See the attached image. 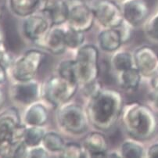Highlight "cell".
<instances>
[{
	"mask_svg": "<svg viewBox=\"0 0 158 158\" xmlns=\"http://www.w3.org/2000/svg\"><path fill=\"white\" fill-rule=\"evenodd\" d=\"M123 98L112 89H103L98 96L89 99L86 113L90 125L101 131L110 130L121 118Z\"/></svg>",
	"mask_w": 158,
	"mask_h": 158,
	"instance_id": "1",
	"label": "cell"
},
{
	"mask_svg": "<svg viewBox=\"0 0 158 158\" xmlns=\"http://www.w3.org/2000/svg\"><path fill=\"white\" fill-rule=\"evenodd\" d=\"M121 122L127 134L139 142L153 138L158 129V120L151 107L132 102L124 106Z\"/></svg>",
	"mask_w": 158,
	"mask_h": 158,
	"instance_id": "2",
	"label": "cell"
},
{
	"mask_svg": "<svg viewBox=\"0 0 158 158\" xmlns=\"http://www.w3.org/2000/svg\"><path fill=\"white\" fill-rule=\"evenodd\" d=\"M74 60L76 80L79 86L97 80L99 74V51L94 45H83L77 49Z\"/></svg>",
	"mask_w": 158,
	"mask_h": 158,
	"instance_id": "3",
	"label": "cell"
},
{
	"mask_svg": "<svg viewBox=\"0 0 158 158\" xmlns=\"http://www.w3.org/2000/svg\"><path fill=\"white\" fill-rule=\"evenodd\" d=\"M56 118L63 131L74 135L85 132L90 125L85 110L80 105L69 102L58 107Z\"/></svg>",
	"mask_w": 158,
	"mask_h": 158,
	"instance_id": "4",
	"label": "cell"
},
{
	"mask_svg": "<svg viewBox=\"0 0 158 158\" xmlns=\"http://www.w3.org/2000/svg\"><path fill=\"white\" fill-rule=\"evenodd\" d=\"M78 87L77 83L56 74L46 80L42 87V96L51 106L58 108L74 97Z\"/></svg>",
	"mask_w": 158,
	"mask_h": 158,
	"instance_id": "5",
	"label": "cell"
},
{
	"mask_svg": "<svg viewBox=\"0 0 158 158\" xmlns=\"http://www.w3.org/2000/svg\"><path fill=\"white\" fill-rule=\"evenodd\" d=\"M46 55L39 49H29L15 59L10 68L14 81H26L35 78Z\"/></svg>",
	"mask_w": 158,
	"mask_h": 158,
	"instance_id": "6",
	"label": "cell"
},
{
	"mask_svg": "<svg viewBox=\"0 0 158 158\" xmlns=\"http://www.w3.org/2000/svg\"><path fill=\"white\" fill-rule=\"evenodd\" d=\"M68 10V27L86 32L92 28L95 20L90 5L85 0H64Z\"/></svg>",
	"mask_w": 158,
	"mask_h": 158,
	"instance_id": "7",
	"label": "cell"
},
{
	"mask_svg": "<svg viewBox=\"0 0 158 158\" xmlns=\"http://www.w3.org/2000/svg\"><path fill=\"white\" fill-rule=\"evenodd\" d=\"M90 6L103 28H117L124 22L121 8L113 0H93Z\"/></svg>",
	"mask_w": 158,
	"mask_h": 158,
	"instance_id": "8",
	"label": "cell"
},
{
	"mask_svg": "<svg viewBox=\"0 0 158 158\" xmlns=\"http://www.w3.org/2000/svg\"><path fill=\"white\" fill-rule=\"evenodd\" d=\"M10 99L19 106H27L39 100L42 95V88L37 81H14L8 92Z\"/></svg>",
	"mask_w": 158,
	"mask_h": 158,
	"instance_id": "9",
	"label": "cell"
},
{
	"mask_svg": "<svg viewBox=\"0 0 158 158\" xmlns=\"http://www.w3.org/2000/svg\"><path fill=\"white\" fill-rule=\"evenodd\" d=\"M52 27L46 16L42 13L24 17L22 23V32L24 37L39 46Z\"/></svg>",
	"mask_w": 158,
	"mask_h": 158,
	"instance_id": "10",
	"label": "cell"
},
{
	"mask_svg": "<svg viewBox=\"0 0 158 158\" xmlns=\"http://www.w3.org/2000/svg\"><path fill=\"white\" fill-rule=\"evenodd\" d=\"M134 65L143 77H151L158 71V53L149 46L138 48L133 54Z\"/></svg>",
	"mask_w": 158,
	"mask_h": 158,
	"instance_id": "11",
	"label": "cell"
},
{
	"mask_svg": "<svg viewBox=\"0 0 158 158\" xmlns=\"http://www.w3.org/2000/svg\"><path fill=\"white\" fill-rule=\"evenodd\" d=\"M121 8L124 20L132 27L145 23L150 14L148 4L145 0H124Z\"/></svg>",
	"mask_w": 158,
	"mask_h": 158,
	"instance_id": "12",
	"label": "cell"
},
{
	"mask_svg": "<svg viewBox=\"0 0 158 158\" xmlns=\"http://www.w3.org/2000/svg\"><path fill=\"white\" fill-rule=\"evenodd\" d=\"M81 146L86 157H107V139L100 131H92L85 135Z\"/></svg>",
	"mask_w": 158,
	"mask_h": 158,
	"instance_id": "13",
	"label": "cell"
},
{
	"mask_svg": "<svg viewBox=\"0 0 158 158\" xmlns=\"http://www.w3.org/2000/svg\"><path fill=\"white\" fill-rule=\"evenodd\" d=\"M39 46L55 55L63 54L67 49L65 42V29L60 26H52Z\"/></svg>",
	"mask_w": 158,
	"mask_h": 158,
	"instance_id": "14",
	"label": "cell"
},
{
	"mask_svg": "<svg viewBox=\"0 0 158 158\" xmlns=\"http://www.w3.org/2000/svg\"><path fill=\"white\" fill-rule=\"evenodd\" d=\"M21 123L20 114L15 106L3 108L0 111V139L10 141L14 131Z\"/></svg>",
	"mask_w": 158,
	"mask_h": 158,
	"instance_id": "15",
	"label": "cell"
},
{
	"mask_svg": "<svg viewBox=\"0 0 158 158\" xmlns=\"http://www.w3.org/2000/svg\"><path fill=\"white\" fill-rule=\"evenodd\" d=\"M49 112L46 106L35 102L27 106L23 115V123L26 126H42L47 123Z\"/></svg>",
	"mask_w": 158,
	"mask_h": 158,
	"instance_id": "16",
	"label": "cell"
},
{
	"mask_svg": "<svg viewBox=\"0 0 158 158\" xmlns=\"http://www.w3.org/2000/svg\"><path fill=\"white\" fill-rule=\"evenodd\" d=\"M98 43L102 50L114 52L123 44L121 35L117 28H104L98 35Z\"/></svg>",
	"mask_w": 158,
	"mask_h": 158,
	"instance_id": "17",
	"label": "cell"
},
{
	"mask_svg": "<svg viewBox=\"0 0 158 158\" xmlns=\"http://www.w3.org/2000/svg\"><path fill=\"white\" fill-rule=\"evenodd\" d=\"M142 77L143 76L136 67H132L126 71L118 73L117 79L121 89L128 93H133L139 87Z\"/></svg>",
	"mask_w": 158,
	"mask_h": 158,
	"instance_id": "18",
	"label": "cell"
},
{
	"mask_svg": "<svg viewBox=\"0 0 158 158\" xmlns=\"http://www.w3.org/2000/svg\"><path fill=\"white\" fill-rule=\"evenodd\" d=\"M39 0H8L10 12L20 17H27L38 11Z\"/></svg>",
	"mask_w": 158,
	"mask_h": 158,
	"instance_id": "19",
	"label": "cell"
},
{
	"mask_svg": "<svg viewBox=\"0 0 158 158\" xmlns=\"http://www.w3.org/2000/svg\"><path fill=\"white\" fill-rule=\"evenodd\" d=\"M52 26H61L67 22L68 10L64 0H59L47 12L44 13Z\"/></svg>",
	"mask_w": 158,
	"mask_h": 158,
	"instance_id": "20",
	"label": "cell"
},
{
	"mask_svg": "<svg viewBox=\"0 0 158 158\" xmlns=\"http://www.w3.org/2000/svg\"><path fill=\"white\" fill-rule=\"evenodd\" d=\"M111 67L118 74L135 67L132 54L128 51H116L110 60Z\"/></svg>",
	"mask_w": 158,
	"mask_h": 158,
	"instance_id": "21",
	"label": "cell"
},
{
	"mask_svg": "<svg viewBox=\"0 0 158 158\" xmlns=\"http://www.w3.org/2000/svg\"><path fill=\"white\" fill-rule=\"evenodd\" d=\"M120 154L122 157L139 158L146 156V152L141 142L132 139L123 142L120 148Z\"/></svg>",
	"mask_w": 158,
	"mask_h": 158,
	"instance_id": "22",
	"label": "cell"
},
{
	"mask_svg": "<svg viewBox=\"0 0 158 158\" xmlns=\"http://www.w3.org/2000/svg\"><path fill=\"white\" fill-rule=\"evenodd\" d=\"M42 145L49 153H60L66 143L60 135L55 131L46 132L42 139Z\"/></svg>",
	"mask_w": 158,
	"mask_h": 158,
	"instance_id": "23",
	"label": "cell"
},
{
	"mask_svg": "<svg viewBox=\"0 0 158 158\" xmlns=\"http://www.w3.org/2000/svg\"><path fill=\"white\" fill-rule=\"evenodd\" d=\"M46 131L42 126H27L24 132L23 142L29 148L42 145Z\"/></svg>",
	"mask_w": 158,
	"mask_h": 158,
	"instance_id": "24",
	"label": "cell"
},
{
	"mask_svg": "<svg viewBox=\"0 0 158 158\" xmlns=\"http://www.w3.org/2000/svg\"><path fill=\"white\" fill-rule=\"evenodd\" d=\"M85 40V32L75 30L70 27L65 28V42L67 48L71 49H79L83 46Z\"/></svg>",
	"mask_w": 158,
	"mask_h": 158,
	"instance_id": "25",
	"label": "cell"
},
{
	"mask_svg": "<svg viewBox=\"0 0 158 158\" xmlns=\"http://www.w3.org/2000/svg\"><path fill=\"white\" fill-rule=\"evenodd\" d=\"M57 74L67 80L77 83L76 80L74 60H66L60 63L57 67Z\"/></svg>",
	"mask_w": 158,
	"mask_h": 158,
	"instance_id": "26",
	"label": "cell"
},
{
	"mask_svg": "<svg viewBox=\"0 0 158 158\" xmlns=\"http://www.w3.org/2000/svg\"><path fill=\"white\" fill-rule=\"evenodd\" d=\"M144 31L149 39L154 42H158V12L152 17H148L145 22Z\"/></svg>",
	"mask_w": 158,
	"mask_h": 158,
	"instance_id": "27",
	"label": "cell"
},
{
	"mask_svg": "<svg viewBox=\"0 0 158 158\" xmlns=\"http://www.w3.org/2000/svg\"><path fill=\"white\" fill-rule=\"evenodd\" d=\"M61 157L80 158L86 157L85 153L81 144L76 143H66L64 150L60 153Z\"/></svg>",
	"mask_w": 158,
	"mask_h": 158,
	"instance_id": "28",
	"label": "cell"
},
{
	"mask_svg": "<svg viewBox=\"0 0 158 158\" xmlns=\"http://www.w3.org/2000/svg\"><path fill=\"white\" fill-rule=\"evenodd\" d=\"M103 90V85L98 80L81 85V93L88 99H92L101 93Z\"/></svg>",
	"mask_w": 158,
	"mask_h": 158,
	"instance_id": "29",
	"label": "cell"
},
{
	"mask_svg": "<svg viewBox=\"0 0 158 158\" xmlns=\"http://www.w3.org/2000/svg\"><path fill=\"white\" fill-rule=\"evenodd\" d=\"M14 146L6 139H0V157L12 156Z\"/></svg>",
	"mask_w": 158,
	"mask_h": 158,
	"instance_id": "30",
	"label": "cell"
},
{
	"mask_svg": "<svg viewBox=\"0 0 158 158\" xmlns=\"http://www.w3.org/2000/svg\"><path fill=\"white\" fill-rule=\"evenodd\" d=\"M29 147L22 141L14 146L12 157H28Z\"/></svg>",
	"mask_w": 158,
	"mask_h": 158,
	"instance_id": "31",
	"label": "cell"
},
{
	"mask_svg": "<svg viewBox=\"0 0 158 158\" xmlns=\"http://www.w3.org/2000/svg\"><path fill=\"white\" fill-rule=\"evenodd\" d=\"M49 152L43 146H35L29 149L28 157H49Z\"/></svg>",
	"mask_w": 158,
	"mask_h": 158,
	"instance_id": "32",
	"label": "cell"
},
{
	"mask_svg": "<svg viewBox=\"0 0 158 158\" xmlns=\"http://www.w3.org/2000/svg\"><path fill=\"white\" fill-rule=\"evenodd\" d=\"M58 1L59 0H39L38 11L42 14L47 12L56 4Z\"/></svg>",
	"mask_w": 158,
	"mask_h": 158,
	"instance_id": "33",
	"label": "cell"
},
{
	"mask_svg": "<svg viewBox=\"0 0 158 158\" xmlns=\"http://www.w3.org/2000/svg\"><path fill=\"white\" fill-rule=\"evenodd\" d=\"M147 157H158V143H155L150 146L146 151Z\"/></svg>",
	"mask_w": 158,
	"mask_h": 158,
	"instance_id": "34",
	"label": "cell"
},
{
	"mask_svg": "<svg viewBox=\"0 0 158 158\" xmlns=\"http://www.w3.org/2000/svg\"><path fill=\"white\" fill-rule=\"evenodd\" d=\"M150 101H151L152 106L154 109L158 111V89L156 90H151L150 95Z\"/></svg>",
	"mask_w": 158,
	"mask_h": 158,
	"instance_id": "35",
	"label": "cell"
},
{
	"mask_svg": "<svg viewBox=\"0 0 158 158\" xmlns=\"http://www.w3.org/2000/svg\"><path fill=\"white\" fill-rule=\"evenodd\" d=\"M7 95L3 89L2 85H0V111L3 108H5V105L6 103Z\"/></svg>",
	"mask_w": 158,
	"mask_h": 158,
	"instance_id": "36",
	"label": "cell"
},
{
	"mask_svg": "<svg viewBox=\"0 0 158 158\" xmlns=\"http://www.w3.org/2000/svg\"><path fill=\"white\" fill-rule=\"evenodd\" d=\"M8 77V71L5 67L0 65V85L5 84Z\"/></svg>",
	"mask_w": 158,
	"mask_h": 158,
	"instance_id": "37",
	"label": "cell"
},
{
	"mask_svg": "<svg viewBox=\"0 0 158 158\" xmlns=\"http://www.w3.org/2000/svg\"><path fill=\"white\" fill-rule=\"evenodd\" d=\"M150 85L152 90L158 89V71L150 77Z\"/></svg>",
	"mask_w": 158,
	"mask_h": 158,
	"instance_id": "38",
	"label": "cell"
},
{
	"mask_svg": "<svg viewBox=\"0 0 158 158\" xmlns=\"http://www.w3.org/2000/svg\"><path fill=\"white\" fill-rule=\"evenodd\" d=\"M6 51H8V49H7L6 46L5 41L0 40V56L6 52Z\"/></svg>",
	"mask_w": 158,
	"mask_h": 158,
	"instance_id": "39",
	"label": "cell"
},
{
	"mask_svg": "<svg viewBox=\"0 0 158 158\" xmlns=\"http://www.w3.org/2000/svg\"><path fill=\"white\" fill-rule=\"evenodd\" d=\"M0 40L5 41V33H4V30L1 25H0Z\"/></svg>",
	"mask_w": 158,
	"mask_h": 158,
	"instance_id": "40",
	"label": "cell"
},
{
	"mask_svg": "<svg viewBox=\"0 0 158 158\" xmlns=\"http://www.w3.org/2000/svg\"><path fill=\"white\" fill-rule=\"evenodd\" d=\"M2 17V8H1V6H0V20H1Z\"/></svg>",
	"mask_w": 158,
	"mask_h": 158,
	"instance_id": "41",
	"label": "cell"
},
{
	"mask_svg": "<svg viewBox=\"0 0 158 158\" xmlns=\"http://www.w3.org/2000/svg\"><path fill=\"white\" fill-rule=\"evenodd\" d=\"M157 12H158V10H157Z\"/></svg>",
	"mask_w": 158,
	"mask_h": 158,
	"instance_id": "42",
	"label": "cell"
}]
</instances>
